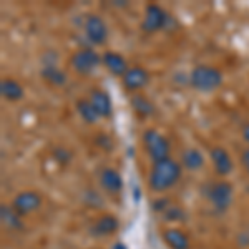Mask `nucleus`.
Returning a JSON list of instances; mask_svg holds the SVG:
<instances>
[{"label": "nucleus", "mask_w": 249, "mask_h": 249, "mask_svg": "<svg viewBox=\"0 0 249 249\" xmlns=\"http://www.w3.org/2000/svg\"><path fill=\"white\" fill-rule=\"evenodd\" d=\"M142 140L144 150H146L148 156H150V160L153 163L171 158V144L166 136L161 131L156 130V128H146L142 135Z\"/></svg>", "instance_id": "39448f33"}, {"label": "nucleus", "mask_w": 249, "mask_h": 249, "mask_svg": "<svg viewBox=\"0 0 249 249\" xmlns=\"http://www.w3.org/2000/svg\"><path fill=\"white\" fill-rule=\"evenodd\" d=\"M83 32H85L87 40L93 47L105 45V43L108 42V37H110V30H108L107 22L96 14H90L85 18V23H83Z\"/></svg>", "instance_id": "423d86ee"}, {"label": "nucleus", "mask_w": 249, "mask_h": 249, "mask_svg": "<svg viewBox=\"0 0 249 249\" xmlns=\"http://www.w3.org/2000/svg\"><path fill=\"white\" fill-rule=\"evenodd\" d=\"M70 68L80 77H90L93 71H96V68H100L102 65V53L90 47H83L75 50L70 55Z\"/></svg>", "instance_id": "20e7f679"}, {"label": "nucleus", "mask_w": 249, "mask_h": 249, "mask_svg": "<svg viewBox=\"0 0 249 249\" xmlns=\"http://www.w3.org/2000/svg\"><path fill=\"white\" fill-rule=\"evenodd\" d=\"M130 107L138 118H151L156 113L155 103L143 93H135L130 96Z\"/></svg>", "instance_id": "f3484780"}, {"label": "nucleus", "mask_w": 249, "mask_h": 249, "mask_svg": "<svg viewBox=\"0 0 249 249\" xmlns=\"http://www.w3.org/2000/svg\"><path fill=\"white\" fill-rule=\"evenodd\" d=\"M40 77H42L43 82L50 87L55 88H62L67 85V73L58 67L57 63V57L55 58H48L43 57V65L40 68Z\"/></svg>", "instance_id": "9d476101"}, {"label": "nucleus", "mask_w": 249, "mask_h": 249, "mask_svg": "<svg viewBox=\"0 0 249 249\" xmlns=\"http://www.w3.org/2000/svg\"><path fill=\"white\" fill-rule=\"evenodd\" d=\"M120 230V219L115 214L110 213H103L96 218L93 223L88 228V232L93 238H108V236H113L116 231Z\"/></svg>", "instance_id": "9b49d317"}, {"label": "nucleus", "mask_w": 249, "mask_h": 249, "mask_svg": "<svg viewBox=\"0 0 249 249\" xmlns=\"http://www.w3.org/2000/svg\"><path fill=\"white\" fill-rule=\"evenodd\" d=\"M241 164H243L244 171L248 173L249 176V148H246V150H243V153H241Z\"/></svg>", "instance_id": "b1692460"}, {"label": "nucleus", "mask_w": 249, "mask_h": 249, "mask_svg": "<svg viewBox=\"0 0 249 249\" xmlns=\"http://www.w3.org/2000/svg\"><path fill=\"white\" fill-rule=\"evenodd\" d=\"M88 100L91 102V105H93L100 118H103V120L111 118V115H113V103H111L110 95H108L105 90H102V88H93V90L90 91Z\"/></svg>", "instance_id": "2eb2a0df"}, {"label": "nucleus", "mask_w": 249, "mask_h": 249, "mask_svg": "<svg viewBox=\"0 0 249 249\" xmlns=\"http://www.w3.org/2000/svg\"><path fill=\"white\" fill-rule=\"evenodd\" d=\"M0 95H2V98L7 100V102L15 103L23 98L25 90H23V87L20 85V82H17L15 78L7 77L0 82Z\"/></svg>", "instance_id": "a211bd4d"}, {"label": "nucleus", "mask_w": 249, "mask_h": 249, "mask_svg": "<svg viewBox=\"0 0 249 249\" xmlns=\"http://www.w3.org/2000/svg\"><path fill=\"white\" fill-rule=\"evenodd\" d=\"M53 158L57 160L58 163H62V164H68V163L71 161V153L67 150V148L58 146V148H55V150H53Z\"/></svg>", "instance_id": "5701e85b"}, {"label": "nucleus", "mask_w": 249, "mask_h": 249, "mask_svg": "<svg viewBox=\"0 0 249 249\" xmlns=\"http://www.w3.org/2000/svg\"><path fill=\"white\" fill-rule=\"evenodd\" d=\"M181 166L188 171H199L206 163L203 151L198 148H186L181 153Z\"/></svg>", "instance_id": "aec40b11"}, {"label": "nucleus", "mask_w": 249, "mask_h": 249, "mask_svg": "<svg viewBox=\"0 0 249 249\" xmlns=\"http://www.w3.org/2000/svg\"><path fill=\"white\" fill-rule=\"evenodd\" d=\"M160 214H161V218L164 221H168V223H183V221L186 219L184 211L179 206H176V204H170V206H166L161 213H160Z\"/></svg>", "instance_id": "4be33fe9"}, {"label": "nucleus", "mask_w": 249, "mask_h": 249, "mask_svg": "<svg viewBox=\"0 0 249 249\" xmlns=\"http://www.w3.org/2000/svg\"><path fill=\"white\" fill-rule=\"evenodd\" d=\"M161 239L170 249H191V239L179 228H166L161 231Z\"/></svg>", "instance_id": "dca6fc26"}, {"label": "nucleus", "mask_w": 249, "mask_h": 249, "mask_svg": "<svg viewBox=\"0 0 249 249\" xmlns=\"http://www.w3.org/2000/svg\"><path fill=\"white\" fill-rule=\"evenodd\" d=\"M98 183H100V186H102V190L107 191L108 195H120L124 188L122 173L111 166H105L100 170Z\"/></svg>", "instance_id": "ddd939ff"}, {"label": "nucleus", "mask_w": 249, "mask_h": 249, "mask_svg": "<svg viewBox=\"0 0 249 249\" xmlns=\"http://www.w3.org/2000/svg\"><path fill=\"white\" fill-rule=\"evenodd\" d=\"M170 15L158 3H148L144 7V17L142 22V30L144 34H156V32L166 29Z\"/></svg>", "instance_id": "0eeeda50"}, {"label": "nucleus", "mask_w": 249, "mask_h": 249, "mask_svg": "<svg viewBox=\"0 0 249 249\" xmlns=\"http://www.w3.org/2000/svg\"><path fill=\"white\" fill-rule=\"evenodd\" d=\"M43 204V198L38 191L34 190H23L17 193L12 199V208L18 213L22 218L32 214V213L38 211Z\"/></svg>", "instance_id": "6e6552de"}, {"label": "nucleus", "mask_w": 249, "mask_h": 249, "mask_svg": "<svg viewBox=\"0 0 249 249\" xmlns=\"http://www.w3.org/2000/svg\"><path fill=\"white\" fill-rule=\"evenodd\" d=\"M150 80H151V75L146 68L142 65H135V67H130V70L123 75L122 85L126 91L135 95V93H142L143 88L148 87Z\"/></svg>", "instance_id": "1a4fd4ad"}, {"label": "nucleus", "mask_w": 249, "mask_h": 249, "mask_svg": "<svg viewBox=\"0 0 249 249\" xmlns=\"http://www.w3.org/2000/svg\"><path fill=\"white\" fill-rule=\"evenodd\" d=\"M0 221H2V226L9 231L23 230V218L12 208V204H2L0 206Z\"/></svg>", "instance_id": "6ab92c4d"}, {"label": "nucleus", "mask_w": 249, "mask_h": 249, "mask_svg": "<svg viewBox=\"0 0 249 249\" xmlns=\"http://www.w3.org/2000/svg\"><path fill=\"white\" fill-rule=\"evenodd\" d=\"M210 161L213 164V170L221 178L230 176L234 170V161H232L231 155L228 153L226 148L223 146H213L210 150Z\"/></svg>", "instance_id": "f8f14e48"}, {"label": "nucleus", "mask_w": 249, "mask_h": 249, "mask_svg": "<svg viewBox=\"0 0 249 249\" xmlns=\"http://www.w3.org/2000/svg\"><path fill=\"white\" fill-rule=\"evenodd\" d=\"M223 82V71L213 65H196L190 75L191 87L199 93H213L219 90Z\"/></svg>", "instance_id": "f03ea898"}, {"label": "nucleus", "mask_w": 249, "mask_h": 249, "mask_svg": "<svg viewBox=\"0 0 249 249\" xmlns=\"http://www.w3.org/2000/svg\"><path fill=\"white\" fill-rule=\"evenodd\" d=\"M183 175V166L179 161L173 158L161 160V161H156L151 164L150 173H148V188L151 193L156 195H161L171 190L176 183L181 179Z\"/></svg>", "instance_id": "f257e3e1"}, {"label": "nucleus", "mask_w": 249, "mask_h": 249, "mask_svg": "<svg viewBox=\"0 0 249 249\" xmlns=\"http://www.w3.org/2000/svg\"><path fill=\"white\" fill-rule=\"evenodd\" d=\"M102 65L107 68L110 75H113V77H120V78H123V75L130 70V65H128L126 58H124L120 52H113V50L103 52L102 53Z\"/></svg>", "instance_id": "4468645a"}, {"label": "nucleus", "mask_w": 249, "mask_h": 249, "mask_svg": "<svg viewBox=\"0 0 249 249\" xmlns=\"http://www.w3.org/2000/svg\"><path fill=\"white\" fill-rule=\"evenodd\" d=\"M111 249H128V246L124 243H122V241H116V243L111 244Z\"/></svg>", "instance_id": "a878e982"}, {"label": "nucleus", "mask_w": 249, "mask_h": 249, "mask_svg": "<svg viewBox=\"0 0 249 249\" xmlns=\"http://www.w3.org/2000/svg\"><path fill=\"white\" fill-rule=\"evenodd\" d=\"M241 136H243V140L249 144V122L244 124L243 130H241Z\"/></svg>", "instance_id": "393cba45"}, {"label": "nucleus", "mask_w": 249, "mask_h": 249, "mask_svg": "<svg viewBox=\"0 0 249 249\" xmlns=\"http://www.w3.org/2000/svg\"><path fill=\"white\" fill-rule=\"evenodd\" d=\"M206 196L213 206V211L216 214H224L234 201V186L226 179H219V181L210 183Z\"/></svg>", "instance_id": "7ed1b4c3"}, {"label": "nucleus", "mask_w": 249, "mask_h": 249, "mask_svg": "<svg viewBox=\"0 0 249 249\" xmlns=\"http://www.w3.org/2000/svg\"><path fill=\"white\" fill-rule=\"evenodd\" d=\"M75 108H77V113H78L80 118H82L83 123L95 124L100 120L98 113H96V110L93 108V105H91V102L88 98H78L77 102H75Z\"/></svg>", "instance_id": "412c9836"}]
</instances>
